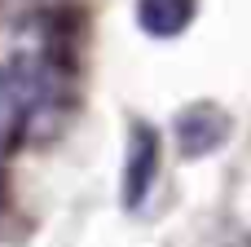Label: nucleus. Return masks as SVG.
Masks as SVG:
<instances>
[{
    "instance_id": "3",
    "label": "nucleus",
    "mask_w": 251,
    "mask_h": 247,
    "mask_svg": "<svg viewBox=\"0 0 251 247\" xmlns=\"http://www.w3.org/2000/svg\"><path fill=\"white\" fill-rule=\"evenodd\" d=\"M194 18V0H137V22L146 35H159V40H172L190 27Z\"/></svg>"
},
{
    "instance_id": "2",
    "label": "nucleus",
    "mask_w": 251,
    "mask_h": 247,
    "mask_svg": "<svg viewBox=\"0 0 251 247\" xmlns=\"http://www.w3.org/2000/svg\"><path fill=\"white\" fill-rule=\"evenodd\" d=\"M159 177V137L150 124H132L128 133V159H124V208L137 212Z\"/></svg>"
},
{
    "instance_id": "1",
    "label": "nucleus",
    "mask_w": 251,
    "mask_h": 247,
    "mask_svg": "<svg viewBox=\"0 0 251 247\" xmlns=\"http://www.w3.org/2000/svg\"><path fill=\"white\" fill-rule=\"evenodd\" d=\"M229 115L221 110V106H212V102H194V106H185L181 115H176V124H172V133H176V150L185 155V159H203V155H212V150H221L225 141H229Z\"/></svg>"
}]
</instances>
